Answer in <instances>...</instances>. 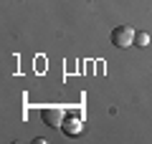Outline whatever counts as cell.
I'll return each instance as SVG.
<instances>
[{
  "label": "cell",
  "instance_id": "cell-1",
  "mask_svg": "<svg viewBox=\"0 0 152 144\" xmlns=\"http://www.w3.org/2000/svg\"><path fill=\"white\" fill-rule=\"evenodd\" d=\"M112 43L117 48H129V46H134V28H129V25H117L112 31Z\"/></svg>",
  "mask_w": 152,
  "mask_h": 144
},
{
  "label": "cell",
  "instance_id": "cell-2",
  "mask_svg": "<svg viewBox=\"0 0 152 144\" xmlns=\"http://www.w3.org/2000/svg\"><path fill=\"white\" fill-rule=\"evenodd\" d=\"M41 119H43L46 127L61 129V127H64L66 114H64V109H58V106H46V109H41Z\"/></svg>",
  "mask_w": 152,
  "mask_h": 144
},
{
  "label": "cell",
  "instance_id": "cell-3",
  "mask_svg": "<svg viewBox=\"0 0 152 144\" xmlns=\"http://www.w3.org/2000/svg\"><path fill=\"white\" fill-rule=\"evenodd\" d=\"M61 132H66V134H79V132H81V116H66Z\"/></svg>",
  "mask_w": 152,
  "mask_h": 144
},
{
  "label": "cell",
  "instance_id": "cell-4",
  "mask_svg": "<svg viewBox=\"0 0 152 144\" xmlns=\"http://www.w3.org/2000/svg\"><path fill=\"white\" fill-rule=\"evenodd\" d=\"M147 43H150L147 33H134V46H147Z\"/></svg>",
  "mask_w": 152,
  "mask_h": 144
}]
</instances>
